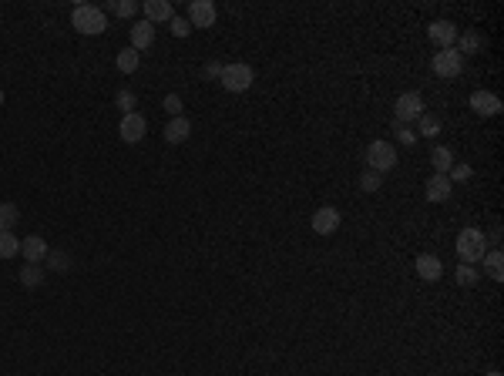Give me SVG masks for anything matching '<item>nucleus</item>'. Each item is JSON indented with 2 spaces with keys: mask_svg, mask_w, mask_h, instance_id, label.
<instances>
[{
  "mask_svg": "<svg viewBox=\"0 0 504 376\" xmlns=\"http://www.w3.org/2000/svg\"><path fill=\"white\" fill-rule=\"evenodd\" d=\"M484 252H488V235L481 232V229L467 225V229L457 232V256H461V262L474 266V262L484 259Z\"/></svg>",
  "mask_w": 504,
  "mask_h": 376,
  "instance_id": "1",
  "label": "nucleus"
},
{
  "mask_svg": "<svg viewBox=\"0 0 504 376\" xmlns=\"http://www.w3.org/2000/svg\"><path fill=\"white\" fill-rule=\"evenodd\" d=\"M71 24L78 34L84 38H94V34H104V27H108V17H104L101 7H94V4H78L74 13H71Z\"/></svg>",
  "mask_w": 504,
  "mask_h": 376,
  "instance_id": "2",
  "label": "nucleus"
},
{
  "mask_svg": "<svg viewBox=\"0 0 504 376\" xmlns=\"http://www.w3.org/2000/svg\"><path fill=\"white\" fill-rule=\"evenodd\" d=\"M222 88L229 94H246L249 88H252V81H256V74H252V67L246 64V61H235V64H222Z\"/></svg>",
  "mask_w": 504,
  "mask_h": 376,
  "instance_id": "3",
  "label": "nucleus"
},
{
  "mask_svg": "<svg viewBox=\"0 0 504 376\" xmlns=\"http://www.w3.org/2000/svg\"><path fill=\"white\" fill-rule=\"evenodd\" d=\"M397 165V148L390 142H370L366 144V169L376 175H387Z\"/></svg>",
  "mask_w": 504,
  "mask_h": 376,
  "instance_id": "4",
  "label": "nucleus"
},
{
  "mask_svg": "<svg viewBox=\"0 0 504 376\" xmlns=\"http://www.w3.org/2000/svg\"><path fill=\"white\" fill-rule=\"evenodd\" d=\"M430 67H434V74H437V78H457V74L464 71V57H461L457 47H444V51L434 54Z\"/></svg>",
  "mask_w": 504,
  "mask_h": 376,
  "instance_id": "5",
  "label": "nucleus"
},
{
  "mask_svg": "<svg viewBox=\"0 0 504 376\" xmlns=\"http://www.w3.org/2000/svg\"><path fill=\"white\" fill-rule=\"evenodd\" d=\"M393 115H397L401 125L417 121V118L424 115V98H420V91H403L401 98H397V104H393Z\"/></svg>",
  "mask_w": 504,
  "mask_h": 376,
  "instance_id": "6",
  "label": "nucleus"
},
{
  "mask_svg": "<svg viewBox=\"0 0 504 376\" xmlns=\"http://www.w3.org/2000/svg\"><path fill=\"white\" fill-rule=\"evenodd\" d=\"M118 135H121V142H125V144H138V142H145V135H148V121H145L138 111H131V115H121Z\"/></svg>",
  "mask_w": 504,
  "mask_h": 376,
  "instance_id": "7",
  "label": "nucleus"
},
{
  "mask_svg": "<svg viewBox=\"0 0 504 376\" xmlns=\"http://www.w3.org/2000/svg\"><path fill=\"white\" fill-rule=\"evenodd\" d=\"M215 17H219V11L212 0H192L189 4V24L192 27H215Z\"/></svg>",
  "mask_w": 504,
  "mask_h": 376,
  "instance_id": "8",
  "label": "nucleus"
},
{
  "mask_svg": "<svg viewBox=\"0 0 504 376\" xmlns=\"http://www.w3.org/2000/svg\"><path fill=\"white\" fill-rule=\"evenodd\" d=\"M340 208L333 205H323V208H316L313 212V232L316 235H333L336 229H340Z\"/></svg>",
  "mask_w": 504,
  "mask_h": 376,
  "instance_id": "9",
  "label": "nucleus"
},
{
  "mask_svg": "<svg viewBox=\"0 0 504 376\" xmlns=\"http://www.w3.org/2000/svg\"><path fill=\"white\" fill-rule=\"evenodd\" d=\"M427 38L434 40L440 51H444V47H454V44H457V24H454V21H434V24L427 27Z\"/></svg>",
  "mask_w": 504,
  "mask_h": 376,
  "instance_id": "10",
  "label": "nucleus"
},
{
  "mask_svg": "<svg viewBox=\"0 0 504 376\" xmlns=\"http://www.w3.org/2000/svg\"><path fill=\"white\" fill-rule=\"evenodd\" d=\"M47 252H51V246H47L40 235H27V239H21V256L27 259V266H40V262L47 259Z\"/></svg>",
  "mask_w": 504,
  "mask_h": 376,
  "instance_id": "11",
  "label": "nucleus"
},
{
  "mask_svg": "<svg viewBox=\"0 0 504 376\" xmlns=\"http://www.w3.org/2000/svg\"><path fill=\"white\" fill-rule=\"evenodd\" d=\"M471 108L481 118H494V115H501V98L494 91H474L471 94Z\"/></svg>",
  "mask_w": 504,
  "mask_h": 376,
  "instance_id": "12",
  "label": "nucleus"
},
{
  "mask_svg": "<svg viewBox=\"0 0 504 376\" xmlns=\"http://www.w3.org/2000/svg\"><path fill=\"white\" fill-rule=\"evenodd\" d=\"M424 195H427V202H434V205H440V202H447V198L454 195L451 178H447V175H430V178H427Z\"/></svg>",
  "mask_w": 504,
  "mask_h": 376,
  "instance_id": "13",
  "label": "nucleus"
},
{
  "mask_svg": "<svg viewBox=\"0 0 504 376\" xmlns=\"http://www.w3.org/2000/svg\"><path fill=\"white\" fill-rule=\"evenodd\" d=\"M142 11H145V21H148V24H168V21L175 17L172 0H145Z\"/></svg>",
  "mask_w": 504,
  "mask_h": 376,
  "instance_id": "14",
  "label": "nucleus"
},
{
  "mask_svg": "<svg viewBox=\"0 0 504 376\" xmlns=\"http://www.w3.org/2000/svg\"><path fill=\"white\" fill-rule=\"evenodd\" d=\"M162 135H165V142H168V144L189 142V138H192V121H189L185 115H181V118H172V121L165 125V131H162Z\"/></svg>",
  "mask_w": 504,
  "mask_h": 376,
  "instance_id": "15",
  "label": "nucleus"
},
{
  "mask_svg": "<svg viewBox=\"0 0 504 376\" xmlns=\"http://www.w3.org/2000/svg\"><path fill=\"white\" fill-rule=\"evenodd\" d=\"M414 269H417V275H420L424 283H437L440 275H444V266H440V259H437V256H430V252L417 256Z\"/></svg>",
  "mask_w": 504,
  "mask_h": 376,
  "instance_id": "16",
  "label": "nucleus"
},
{
  "mask_svg": "<svg viewBox=\"0 0 504 376\" xmlns=\"http://www.w3.org/2000/svg\"><path fill=\"white\" fill-rule=\"evenodd\" d=\"M152 44H155V24L135 21V27H131V47H135V51H148Z\"/></svg>",
  "mask_w": 504,
  "mask_h": 376,
  "instance_id": "17",
  "label": "nucleus"
},
{
  "mask_svg": "<svg viewBox=\"0 0 504 376\" xmlns=\"http://www.w3.org/2000/svg\"><path fill=\"white\" fill-rule=\"evenodd\" d=\"M481 262H484V273L491 275L494 283H501V279H504V252H501V249H488Z\"/></svg>",
  "mask_w": 504,
  "mask_h": 376,
  "instance_id": "18",
  "label": "nucleus"
},
{
  "mask_svg": "<svg viewBox=\"0 0 504 376\" xmlns=\"http://www.w3.org/2000/svg\"><path fill=\"white\" fill-rule=\"evenodd\" d=\"M430 165H434V175H447L454 169V152L447 144H437L434 152H430Z\"/></svg>",
  "mask_w": 504,
  "mask_h": 376,
  "instance_id": "19",
  "label": "nucleus"
},
{
  "mask_svg": "<svg viewBox=\"0 0 504 376\" xmlns=\"http://www.w3.org/2000/svg\"><path fill=\"white\" fill-rule=\"evenodd\" d=\"M118 71H121V74H135V71H138V64H142V54L135 51V47H121V51H118Z\"/></svg>",
  "mask_w": 504,
  "mask_h": 376,
  "instance_id": "20",
  "label": "nucleus"
},
{
  "mask_svg": "<svg viewBox=\"0 0 504 376\" xmlns=\"http://www.w3.org/2000/svg\"><path fill=\"white\" fill-rule=\"evenodd\" d=\"M17 222H21V208L13 202H0V232H13Z\"/></svg>",
  "mask_w": 504,
  "mask_h": 376,
  "instance_id": "21",
  "label": "nucleus"
},
{
  "mask_svg": "<svg viewBox=\"0 0 504 376\" xmlns=\"http://www.w3.org/2000/svg\"><path fill=\"white\" fill-rule=\"evenodd\" d=\"M47 269H54V273H71V266H74V259H71V256H67L65 249H54V252H47Z\"/></svg>",
  "mask_w": 504,
  "mask_h": 376,
  "instance_id": "22",
  "label": "nucleus"
},
{
  "mask_svg": "<svg viewBox=\"0 0 504 376\" xmlns=\"http://www.w3.org/2000/svg\"><path fill=\"white\" fill-rule=\"evenodd\" d=\"M481 47H484V40H481L478 30H464V34L457 38V51H461V57H464V54H478Z\"/></svg>",
  "mask_w": 504,
  "mask_h": 376,
  "instance_id": "23",
  "label": "nucleus"
},
{
  "mask_svg": "<svg viewBox=\"0 0 504 376\" xmlns=\"http://www.w3.org/2000/svg\"><path fill=\"white\" fill-rule=\"evenodd\" d=\"M417 125H420V131H417V138H437L440 135V118L437 115H420L417 118Z\"/></svg>",
  "mask_w": 504,
  "mask_h": 376,
  "instance_id": "24",
  "label": "nucleus"
},
{
  "mask_svg": "<svg viewBox=\"0 0 504 376\" xmlns=\"http://www.w3.org/2000/svg\"><path fill=\"white\" fill-rule=\"evenodd\" d=\"M21 252V239L13 232H0V259H13Z\"/></svg>",
  "mask_w": 504,
  "mask_h": 376,
  "instance_id": "25",
  "label": "nucleus"
},
{
  "mask_svg": "<svg viewBox=\"0 0 504 376\" xmlns=\"http://www.w3.org/2000/svg\"><path fill=\"white\" fill-rule=\"evenodd\" d=\"M44 269H40V266H24V269H21V283L27 285V289H38L40 283H44Z\"/></svg>",
  "mask_w": 504,
  "mask_h": 376,
  "instance_id": "26",
  "label": "nucleus"
},
{
  "mask_svg": "<svg viewBox=\"0 0 504 376\" xmlns=\"http://www.w3.org/2000/svg\"><path fill=\"white\" fill-rule=\"evenodd\" d=\"M360 188H363L366 195H376L380 188H383V175H376V171L366 169V171L360 175Z\"/></svg>",
  "mask_w": 504,
  "mask_h": 376,
  "instance_id": "27",
  "label": "nucleus"
},
{
  "mask_svg": "<svg viewBox=\"0 0 504 376\" xmlns=\"http://www.w3.org/2000/svg\"><path fill=\"white\" fill-rule=\"evenodd\" d=\"M471 175H474V169H471L467 161H454V169L447 171L451 185H457V182H471Z\"/></svg>",
  "mask_w": 504,
  "mask_h": 376,
  "instance_id": "28",
  "label": "nucleus"
},
{
  "mask_svg": "<svg viewBox=\"0 0 504 376\" xmlns=\"http://www.w3.org/2000/svg\"><path fill=\"white\" fill-rule=\"evenodd\" d=\"M108 7H111L118 17H135V13L142 11V4H138V0H115V4H108Z\"/></svg>",
  "mask_w": 504,
  "mask_h": 376,
  "instance_id": "29",
  "label": "nucleus"
},
{
  "mask_svg": "<svg viewBox=\"0 0 504 376\" xmlns=\"http://www.w3.org/2000/svg\"><path fill=\"white\" fill-rule=\"evenodd\" d=\"M115 104L125 111V115H131L135 108H138V98H135V91H128V88H121V91L115 94Z\"/></svg>",
  "mask_w": 504,
  "mask_h": 376,
  "instance_id": "30",
  "label": "nucleus"
},
{
  "mask_svg": "<svg viewBox=\"0 0 504 376\" xmlns=\"http://www.w3.org/2000/svg\"><path fill=\"white\" fill-rule=\"evenodd\" d=\"M478 279H481V273L474 266H467V262L457 266V285H478Z\"/></svg>",
  "mask_w": 504,
  "mask_h": 376,
  "instance_id": "31",
  "label": "nucleus"
},
{
  "mask_svg": "<svg viewBox=\"0 0 504 376\" xmlns=\"http://www.w3.org/2000/svg\"><path fill=\"white\" fill-rule=\"evenodd\" d=\"M393 135H397V142L407 144V148H410V144H417V135L410 131V125H401V121H393Z\"/></svg>",
  "mask_w": 504,
  "mask_h": 376,
  "instance_id": "32",
  "label": "nucleus"
},
{
  "mask_svg": "<svg viewBox=\"0 0 504 376\" xmlns=\"http://www.w3.org/2000/svg\"><path fill=\"white\" fill-rule=\"evenodd\" d=\"M162 108H165V111H168L172 118H181V108H185V104H181V98H179V94H168Z\"/></svg>",
  "mask_w": 504,
  "mask_h": 376,
  "instance_id": "33",
  "label": "nucleus"
},
{
  "mask_svg": "<svg viewBox=\"0 0 504 376\" xmlns=\"http://www.w3.org/2000/svg\"><path fill=\"white\" fill-rule=\"evenodd\" d=\"M168 24H172V34H175V38H185V34H189V30H192V24H189V21H185V17H172V21H168Z\"/></svg>",
  "mask_w": 504,
  "mask_h": 376,
  "instance_id": "34",
  "label": "nucleus"
},
{
  "mask_svg": "<svg viewBox=\"0 0 504 376\" xmlns=\"http://www.w3.org/2000/svg\"><path fill=\"white\" fill-rule=\"evenodd\" d=\"M206 78H222V64H219V61H208V64H206Z\"/></svg>",
  "mask_w": 504,
  "mask_h": 376,
  "instance_id": "35",
  "label": "nucleus"
},
{
  "mask_svg": "<svg viewBox=\"0 0 504 376\" xmlns=\"http://www.w3.org/2000/svg\"><path fill=\"white\" fill-rule=\"evenodd\" d=\"M0 108H4V91H0Z\"/></svg>",
  "mask_w": 504,
  "mask_h": 376,
  "instance_id": "36",
  "label": "nucleus"
},
{
  "mask_svg": "<svg viewBox=\"0 0 504 376\" xmlns=\"http://www.w3.org/2000/svg\"><path fill=\"white\" fill-rule=\"evenodd\" d=\"M488 376H501V373H498V370H494V373H488Z\"/></svg>",
  "mask_w": 504,
  "mask_h": 376,
  "instance_id": "37",
  "label": "nucleus"
}]
</instances>
